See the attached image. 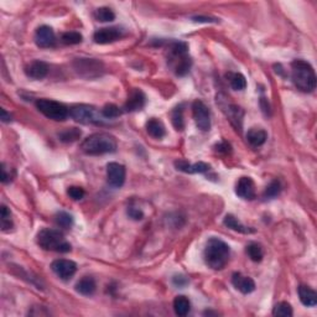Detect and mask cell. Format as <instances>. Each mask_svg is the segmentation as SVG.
Returning <instances> with one entry per match:
<instances>
[{"label":"cell","mask_w":317,"mask_h":317,"mask_svg":"<svg viewBox=\"0 0 317 317\" xmlns=\"http://www.w3.org/2000/svg\"><path fill=\"white\" fill-rule=\"evenodd\" d=\"M224 224L227 226L228 228H230V230H236V232H239V233H243V234H249V233L256 232V230H254L253 228L246 227L244 224H242V223L239 222V220L233 214H227V216H226V217H224Z\"/></svg>","instance_id":"cell-23"},{"label":"cell","mask_w":317,"mask_h":317,"mask_svg":"<svg viewBox=\"0 0 317 317\" xmlns=\"http://www.w3.org/2000/svg\"><path fill=\"white\" fill-rule=\"evenodd\" d=\"M94 18L97 22H113L116 19V14L113 12V10L109 9V8L103 6L94 12Z\"/></svg>","instance_id":"cell-29"},{"label":"cell","mask_w":317,"mask_h":317,"mask_svg":"<svg viewBox=\"0 0 317 317\" xmlns=\"http://www.w3.org/2000/svg\"><path fill=\"white\" fill-rule=\"evenodd\" d=\"M38 244L45 250L57 252V253H68L71 252V244L66 240L64 233L52 228H44L36 237Z\"/></svg>","instance_id":"cell-5"},{"label":"cell","mask_w":317,"mask_h":317,"mask_svg":"<svg viewBox=\"0 0 317 317\" xmlns=\"http://www.w3.org/2000/svg\"><path fill=\"white\" fill-rule=\"evenodd\" d=\"M74 68L80 76H84L87 78L100 76V71H103V64L93 58H80L74 64Z\"/></svg>","instance_id":"cell-9"},{"label":"cell","mask_w":317,"mask_h":317,"mask_svg":"<svg viewBox=\"0 0 317 317\" xmlns=\"http://www.w3.org/2000/svg\"><path fill=\"white\" fill-rule=\"evenodd\" d=\"M194 22H214L216 20L211 19V18H207V16H194L192 18Z\"/></svg>","instance_id":"cell-41"},{"label":"cell","mask_w":317,"mask_h":317,"mask_svg":"<svg viewBox=\"0 0 317 317\" xmlns=\"http://www.w3.org/2000/svg\"><path fill=\"white\" fill-rule=\"evenodd\" d=\"M36 106L46 118L52 119L56 122H62L67 119L70 116V109L62 103L51 100H38L36 102Z\"/></svg>","instance_id":"cell-7"},{"label":"cell","mask_w":317,"mask_h":317,"mask_svg":"<svg viewBox=\"0 0 317 317\" xmlns=\"http://www.w3.org/2000/svg\"><path fill=\"white\" fill-rule=\"evenodd\" d=\"M122 30L119 28H100L93 35V40L100 45H108V44L116 42L122 38Z\"/></svg>","instance_id":"cell-12"},{"label":"cell","mask_w":317,"mask_h":317,"mask_svg":"<svg viewBox=\"0 0 317 317\" xmlns=\"http://www.w3.org/2000/svg\"><path fill=\"white\" fill-rule=\"evenodd\" d=\"M116 140L106 132H96L86 138L80 144V150L86 155L98 156V155L112 154L116 152Z\"/></svg>","instance_id":"cell-1"},{"label":"cell","mask_w":317,"mask_h":317,"mask_svg":"<svg viewBox=\"0 0 317 317\" xmlns=\"http://www.w3.org/2000/svg\"><path fill=\"white\" fill-rule=\"evenodd\" d=\"M100 113H102V116H104L106 119H116L120 116L122 110L118 106L112 104L110 103V104H106L104 106H103Z\"/></svg>","instance_id":"cell-34"},{"label":"cell","mask_w":317,"mask_h":317,"mask_svg":"<svg viewBox=\"0 0 317 317\" xmlns=\"http://www.w3.org/2000/svg\"><path fill=\"white\" fill-rule=\"evenodd\" d=\"M96 289H97L96 280L90 276H83L76 284V291L80 295L90 296L96 292Z\"/></svg>","instance_id":"cell-21"},{"label":"cell","mask_w":317,"mask_h":317,"mask_svg":"<svg viewBox=\"0 0 317 317\" xmlns=\"http://www.w3.org/2000/svg\"><path fill=\"white\" fill-rule=\"evenodd\" d=\"M51 269L60 279L68 280L76 274L77 265L74 262L68 260V259H57L51 264Z\"/></svg>","instance_id":"cell-11"},{"label":"cell","mask_w":317,"mask_h":317,"mask_svg":"<svg viewBox=\"0 0 317 317\" xmlns=\"http://www.w3.org/2000/svg\"><path fill=\"white\" fill-rule=\"evenodd\" d=\"M128 214H129V217L132 218V220H142V217H144V213L140 211V210L134 208V207H130V208L128 210Z\"/></svg>","instance_id":"cell-38"},{"label":"cell","mask_w":317,"mask_h":317,"mask_svg":"<svg viewBox=\"0 0 317 317\" xmlns=\"http://www.w3.org/2000/svg\"><path fill=\"white\" fill-rule=\"evenodd\" d=\"M0 216H2V230H9L12 228V212H10V210L6 206H4L2 204V213H0Z\"/></svg>","instance_id":"cell-35"},{"label":"cell","mask_w":317,"mask_h":317,"mask_svg":"<svg viewBox=\"0 0 317 317\" xmlns=\"http://www.w3.org/2000/svg\"><path fill=\"white\" fill-rule=\"evenodd\" d=\"M25 74L32 80H42L48 76V64L46 62L40 61V60H36V61L30 62L25 67Z\"/></svg>","instance_id":"cell-16"},{"label":"cell","mask_w":317,"mask_h":317,"mask_svg":"<svg viewBox=\"0 0 317 317\" xmlns=\"http://www.w3.org/2000/svg\"><path fill=\"white\" fill-rule=\"evenodd\" d=\"M230 249L227 243L218 238H211L204 250V259L207 266L213 270H222L228 264Z\"/></svg>","instance_id":"cell-2"},{"label":"cell","mask_w":317,"mask_h":317,"mask_svg":"<svg viewBox=\"0 0 317 317\" xmlns=\"http://www.w3.org/2000/svg\"><path fill=\"white\" fill-rule=\"evenodd\" d=\"M172 282L174 285H176V286L181 288V286H185V285L187 284V279L185 276H175L172 279Z\"/></svg>","instance_id":"cell-40"},{"label":"cell","mask_w":317,"mask_h":317,"mask_svg":"<svg viewBox=\"0 0 317 317\" xmlns=\"http://www.w3.org/2000/svg\"><path fill=\"white\" fill-rule=\"evenodd\" d=\"M146 132H149L150 136L155 138V139H161L166 134L165 126L162 124V122H160L156 118H152L150 120H148Z\"/></svg>","instance_id":"cell-22"},{"label":"cell","mask_w":317,"mask_h":317,"mask_svg":"<svg viewBox=\"0 0 317 317\" xmlns=\"http://www.w3.org/2000/svg\"><path fill=\"white\" fill-rule=\"evenodd\" d=\"M291 80L301 92L310 93L316 88L315 70L308 62L302 60H295L291 64Z\"/></svg>","instance_id":"cell-3"},{"label":"cell","mask_w":317,"mask_h":317,"mask_svg":"<svg viewBox=\"0 0 317 317\" xmlns=\"http://www.w3.org/2000/svg\"><path fill=\"white\" fill-rule=\"evenodd\" d=\"M272 315L274 316H279V317H290L292 316V308H291L290 304L282 302L276 304L272 308Z\"/></svg>","instance_id":"cell-31"},{"label":"cell","mask_w":317,"mask_h":317,"mask_svg":"<svg viewBox=\"0 0 317 317\" xmlns=\"http://www.w3.org/2000/svg\"><path fill=\"white\" fill-rule=\"evenodd\" d=\"M227 78L230 80V87L234 90H246V80L242 74H238V72H230V74H227Z\"/></svg>","instance_id":"cell-26"},{"label":"cell","mask_w":317,"mask_h":317,"mask_svg":"<svg viewBox=\"0 0 317 317\" xmlns=\"http://www.w3.org/2000/svg\"><path fill=\"white\" fill-rule=\"evenodd\" d=\"M145 103H146V97H145L144 92L139 88H134L130 90L128 96V100H126V104H124L123 109L124 112H138L142 110L144 108Z\"/></svg>","instance_id":"cell-14"},{"label":"cell","mask_w":317,"mask_h":317,"mask_svg":"<svg viewBox=\"0 0 317 317\" xmlns=\"http://www.w3.org/2000/svg\"><path fill=\"white\" fill-rule=\"evenodd\" d=\"M168 66L178 76H186L191 68L192 61L188 56V46L186 42L175 41L168 48Z\"/></svg>","instance_id":"cell-4"},{"label":"cell","mask_w":317,"mask_h":317,"mask_svg":"<svg viewBox=\"0 0 317 317\" xmlns=\"http://www.w3.org/2000/svg\"><path fill=\"white\" fill-rule=\"evenodd\" d=\"M175 166L178 171H182L186 174H204L210 170V165L206 162H197L191 165L186 160L175 161Z\"/></svg>","instance_id":"cell-18"},{"label":"cell","mask_w":317,"mask_h":317,"mask_svg":"<svg viewBox=\"0 0 317 317\" xmlns=\"http://www.w3.org/2000/svg\"><path fill=\"white\" fill-rule=\"evenodd\" d=\"M266 132L260 128H252L246 132V140L253 148H259L266 142Z\"/></svg>","instance_id":"cell-20"},{"label":"cell","mask_w":317,"mask_h":317,"mask_svg":"<svg viewBox=\"0 0 317 317\" xmlns=\"http://www.w3.org/2000/svg\"><path fill=\"white\" fill-rule=\"evenodd\" d=\"M236 194L243 200H254L256 194V184L250 178H246V176L240 178L236 186Z\"/></svg>","instance_id":"cell-15"},{"label":"cell","mask_w":317,"mask_h":317,"mask_svg":"<svg viewBox=\"0 0 317 317\" xmlns=\"http://www.w3.org/2000/svg\"><path fill=\"white\" fill-rule=\"evenodd\" d=\"M67 194H68V196L71 197L72 200H76V201H78V200H82L83 197H84V190L82 188V187H78V186H71L68 190H67Z\"/></svg>","instance_id":"cell-37"},{"label":"cell","mask_w":317,"mask_h":317,"mask_svg":"<svg viewBox=\"0 0 317 317\" xmlns=\"http://www.w3.org/2000/svg\"><path fill=\"white\" fill-rule=\"evenodd\" d=\"M126 171L122 164L109 162L106 165V181L114 188H120L126 182Z\"/></svg>","instance_id":"cell-10"},{"label":"cell","mask_w":317,"mask_h":317,"mask_svg":"<svg viewBox=\"0 0 317 317\" xmlns=\"http://www.w3.org/2000/svg\"><path fill=\"white\" fill-rule=\"evenodd\" d=\"M0 113H2V120L4 122V123L12 120V116H10L9 113H6V110H5V109H2V110H0Z\"/></svg>","instance_id":"cell-42"},{"label":"cell","mask_w":317,"mask_h":317,"mask_svg":"<svg viewBox=\"0 0 317 317\" xmlns=\"http://www.w3.org/2000/svg\"><path fill=\"white\" fill-rule=\"evenodd\" d=\"M282 192V185L278 180H274L270 182V185L265 188L264 197L265 198H274V197L279 196V194Z\"/></svg>","instance_id":"cell-36"},{"label":"cell","mask_w":317,"mask_h":317,"mask_svg":"<svg viewBox=\"0 0 317 317\" xmlns=\"http://www.w3.org/2000/svg\"><path fill=\"white\" fill-rule=\"evenodd\" d=\"M174 310H175V314L178 316L188 315L190 310H191V302L186 296H176L175 300H174Z\"/></svg>","instance_id":"cell-24"},{"label":"cell","mask_w":317,"mask_h":317,"mask_svg":"<svg viewBox=\"0 0 317 317\" xmlns=\"http://www.w3.org/2000/svg\"><path fill=\"white\" fill-rule=\"evenodd\" d=\"M246 254H248L249 258H250L253 262H256V263H259V262L263 260L264 252L260 244L258 243L249 244V246H246Z\"/></svg>","instance_id":"cell-27"},{"label":"cell","mask_w":317,"mask_h":317,"mask_svg":"<svg viewBox=\"0 0 317 317\" xmlns=\"http://www.w3.org/2000/svg\"><path fill=\"white\" fill-rule=\"evenodd\" d=\"M171 120H172L174 126L176 130H182L185 128V122H184V109L182 106H176L171 113Z\"/></svg>","instance_id":"cell-30"},{"label":"cell","mask_w":317,"mask_h":317,"mask_svg":"<svg viewBox=\"0 0 317 317\" xmlns=\"http://www.w3.org/2000/svg\"><path fill=\"white\" fill-rule=\"evenodd\" d=\"M54 222H56V224L58 227L64 228V230H70L74 226V217L70 213L61 211L54 216Z\"/></svg>","instance_id":"cell-28"},{"label":"cell","mask_w":317,"mask_h":317,"mask_svg":"<svg viewBox=\"0 0 317 317\" xmlns=\"http://www.w3.org/2000/svg\"><path fill=\"white\" fill-rule=\"evenodd\" d=\"M298 298L300 301L302 302V305L308 306V308H314L317 304V294L316 291L311 288L305 286V285H301L298 286Z\"/></svg>","instance_id":"cell-19"},{"label":"cell","mask_w":317,"mask_h":317,"mask_svg":"<svg viewBox=\"0 0 317 317\" xmlns=\"http://www.w3.org/2000/svg\"><path fill=\"white\" fill-rule=\"evenodd\" d=\"M243 110L234 104H230L228 106V112L227 116L230 118V120L236 126V128L240 130L242 128V120H243Z\"/></svg>","instance_id":"cell-25"},{"label":"cell","mask_w":317,"mask_h":317,"mask_svg":"<svg viewBox=\"0 0 317 317\" xmlns=\"http://www.w3.org/2000/svg\"><path fill=\"white\" fill-rule=\"evenodd\" d=\"M35 42L41 48H54L56 44V36L54 30L48 25H42L36 30L35 32Z\"/></svg>","instance_id":"cell-13"},{"label":"cell","mask_w":317,"mask_h":317,"mask_svg":"<svg viewBox=\"0 0 317 317\" xmlns=\"http://www.w3.org/2000/svg\"><path fill=\"white\" fill-rule=\"evenodd\" d=\"M82 35L77 31H67L61 36V41L64 45H77L82 42Z\"/></svg>","instance_id":"cell-33"},{"label":"cell","mask_w":317,"mask_h":317,"mask_svg":"<svg viewBox=\"0 0 317 317\" xmlns=\"http://www.w3.org/2000/svg\"><path fill=\"white\" fill-rule=\"evenodd\" d=\"M232 284L242 294H250L256 290V282L252 278L246 276L240 272H234L232 276Z\"/></svg>","instance_id":"cell-17"},{"label":"cell","mask_w":317,"mask_h":317,"mask_svg":"<svg viewBox=\"0 0 317 317\" xmlns=\"http://www.w3.org/2000/svg\"><path fill=\"white\" fill-rule=\"evenodd\" d=\"M216 148H217L218 152H224V154H227V152H230V145L226 142H220V144H218Z\"/></svg>","instance_id":"cell-39"},{"label":"cell","mask_w":317,"mask_h":317,"mask_svg":"<svg viewBox=\"0 0 317 317\" xmlns=\"http://www.w3.org/2000/svg\"><path fill=\"white\" fill-rule=\"evenodd\" d=\"M70 116L80 124H103L104 116L94 106L88 104H78L70 109Z\"/></svg>","instance_id":"cell-6"},{"label":"cell","mask_w":317,"mask_h":317,"mask_svg":"<svg viewBox=\"0 0 317 317\" xmlns=\"http://www.w3.org/2000/svg\"><path fill=\"white\" fill-rule=\"evenodd\" d=\"M2 182H4V184H6L8 181H9L10 178H9V176H8L6 168H5L4 164H2Z\"/></svg>","instance_id":"cell-43"},{"label":"cell","mask_w":317,"mask_h":317,"mask_svg":"<svg viewBox=\"0 0 317 317\" xmlns=\"http://www.w3.org/2000/svg\"><path fill=\"white\" fill-rule=\"evenodd\" d=\"M80 136V130H78L77 128L66 129V130H64L58 134L60 140L64 142H76V140H78Z\"/></svg>","instance_id":"cell-32"},{"label":"cell","mask_w":317,"mask_h":317,"mask_svg":"<svg viewBox=\"0 0 317 317\" xmlns=\"http://www.w3.org/2000/svg\"><path fill=\"white\" fill-rule=\"evenodd\" d=\"M192 114L194 123L201 132H208L211 129V113L208 106L202 100H194L192 103Z\"/></svg>","instance_id":"cell-8"}]
</instances>
